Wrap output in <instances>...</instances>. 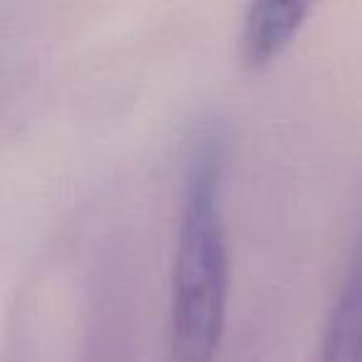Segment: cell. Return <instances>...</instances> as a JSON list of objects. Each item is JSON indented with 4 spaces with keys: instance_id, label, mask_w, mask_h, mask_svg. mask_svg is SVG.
<instances>
[{
    "instance_id": "cell-1",
    "label": "cell",
    "mask_w": 362,
    "mask_h": 362,
    "mask_svg": "<svg viewBox=\"0 0 362 362\" xmlns=\"http://www.w3.org/2000/svg\"><path fill=\"white\" fill-rule=\"evenodd\" d=\"M223 176V136L206 124L189 149L176 221L169 291L171 362H216L221 350L231 293Z\"/></svg>"
},
{
    "instance_id": "cell-2",
    "label": "cell",
    "mask_w": 362,
    "mask_h": 362,
    "mask_svg": "<svg viewBox=\"0 0 362 362\" xmlns=\"http://www.w3.org/2000/svg\"><path fill=\"white\" fill-rule=\"evenodd\" d=\"M310 13V0H256L238 28V65L246 72H263L273 65L303 30Z\"/></svg>"
},
{
    "instance_id": "cell-3",
    "label": "cell",
    "mask_w": 362,
    "mask_h": 362,
    "mask_svg": "<svg viewBox=\"0 0 362 362\" xmlns=\"http://www.w3.org/2000/svg\"><path fill=\"white\" fill-rule=\"evenodd\" d=\"M317 362H362V236L352 248L327 313Z\"/></svg>"
}]
</instances>
